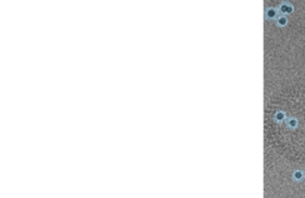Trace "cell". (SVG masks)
I'll return each mask as SVG.
<instances>
[{"mask_svg":"<svg viewBox=\"0 0 305 198\" xmlns=\"http://www.w3.org/2000/svg\"><path fill=\"white\" fill-rule=\"evenodd\" d=\"M279 13H281V15H290L294 13V6L289 3V2H282L279 5Z\"/></svg>","mask_w":305,"mask_h":198,"instance_id":"6da1fadb","label":"cell"},{"mask_svg":"<svg viewBox=\"0 0 305 198\" xmlns=\"http://www.w3.org/2000/svg\"><path fill=\"white\" fill-rule=\"evenodd\" d=\"M279 16V9L276 8H268L265 10V19L268 20H276Z\"/></svg>","mask_w":305,"mask_h":198,"instance_id":"7a4b0ae2","label":"cell"},{"mask_svg":"<svg viewBox=\"0 0 305 198\" xmlns=\"http://www.w3.org/2000/svg\"><path fill=\"white\" fill-rule=\"evenodd\" d=\"M285 122H286L288 128H290V129H296L299 126V120L295 117H289V118H286Z\"/></svg>","mask_w":305,"mask_h":198,"instance_id":"3957f363","label":"cell"},{"mask_svg":"<svg viewBox=\"0 0 305 198\" xmlns=\"http://www.w3.org/2000/svg\"><path fill=\"white\" fill-rule=\"evenodd\" d=\"M305 178V173L301 169H295L293 172V181L295 182H301Z\"/></svg>","mask_w":305,"mask_h":198,"instance_id":"277c9868","label":"cell"},{"mask_svg":"<svg viewBox=\"0 0 305 198\" xmlns=\"http://www.w3.org/2000/svg\"><path fill=\"white\" fill-rule=\"evenodd\" d=\"M275 22H276V25H278V26L284 28V26H286V25H288L289 20H288V16H285V15H279V16H278V19L275 20Z\"/></svg>","mask_w":305,"mask_h":198,"instance_id":"5b68a950","label":"cell"},{"mask_svg":"<svg viewBox=\"0 0 305 198\" xmlns=\"http://www.w3.org/2000/svg\"><path fill=\"white\" fill-rule=\"evenodd\" d=\"M286 113L285 112H282V110H278L276 113H275V116H274V119H275V122H278V123H282L284 120H286Z\"/></svg>","mask_w":305,"mask_h":198,"instance_id":"8992f818","label":"cell"}]
</instances>
